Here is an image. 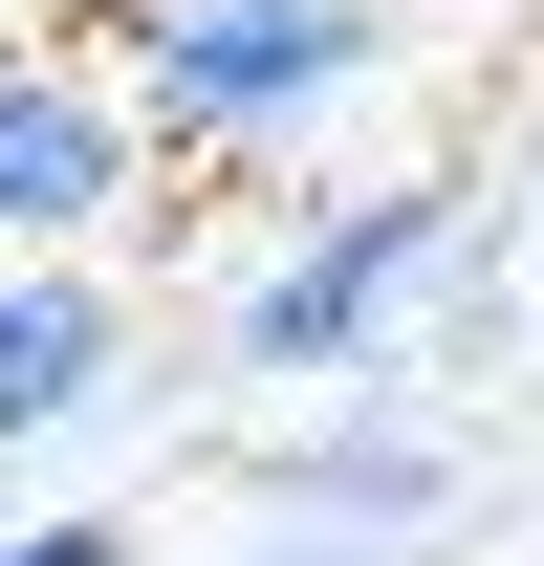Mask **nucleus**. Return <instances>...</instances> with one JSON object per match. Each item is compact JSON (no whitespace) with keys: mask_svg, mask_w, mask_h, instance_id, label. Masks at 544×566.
<instances>
[{"mask_svg":"<svg viewBox=\"0 0 544 566\" xmlns=\"http://www.w3.org/2000/svg\"><path fill=\"white\" fill-rule=\"evenodd\" d=\"M370 0H109L87 22V66H109V109H132V153H197V175H240V153H305L370 87Z\"/></svg>","mask_w":544,"mask_h":566,"instance_id":"nucleus-1","label":"nucleus"},{"mask_svg":"<svg viewBox=\"0 0 544 566\" xmlns=\"http://www.w3.org/2000/svg\"><path fill=\"white\" fill-rule=\"evenodd\" d=\"M436 262H458V175L327 197L262 283H240V370H283V392H348V370H393V305H414Z\"/></svg>","mask_w":544,"mask_h":566,"instance_id":"nucleus-2","label":"nucleus"},{"mask_svg":"<svg viewBox=\"0 0 544 566\" xmlns=\"http://www.w3.org/2000/svg\"><path fill=\"white\" fill-rule=\"evenodd\" d=\"M132 197H153V153L109 109V66L66 22H0V262H109Z\"/></svg>","mask_w":544,"mask_h":566,"instance_id":"nucleus-3","label":"nucleus"},{"mask_svg":"<svg viewBox=\"0 0 544 566\" xmlns=\"http://www.w3.org/2000/svg\"><path fill=\"white\" fill-rule=\"evenodd\" d=\"M132 392V283L109 262H0V458H44Z\"/></svg>","mask_w":544,"mask_h":566,"instance_id":"nucleus-4","label":"nucleus"},{"mask_svg":"<svg viewBox=\"0 0 544 566\" xmlns=\"http://www.w3.org/2000/svg\"><path fill=\"white\" fill-rule=\"evenodd\" d=\"M305 523H327V545H370V523H436V436H414V415L305 436Z\"/></svg>","mask_w":544,"mask_h":566,"instance_id":"nucleus-5","label":"nucleus"},{"mask_svg":"<svg viewBox=\"0 0 544 566\" xmlns=\"http://www.w3.org/2000/svg\"><path fill=\"white\" fill-rule=\"evenodd\" d=\"M0 566H132V523H22Z\"/></svg>","mask_w":544,"mask_h":566,"instance_id":"nucleus-6","label":"nucleus"},{"mask_svg":"<svg viewBox=\"0 0 544 566\" xmlns=\"http://www.w3.org/2000/svg\"><path fill=\"white\" fill-rule=\"evenodd\" d=\"M0 22H44V0H0Z\"/></svg>","mask_w":544,"mask_h":566,"instance_id":"nucleus-7","label":"nucleus"}]
</instances>
